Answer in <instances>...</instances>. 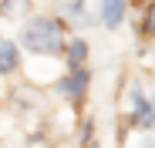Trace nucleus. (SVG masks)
<instances>
[{"instance_id":"1","label":"nucleus","mask_w":155,"mask_h":148,"mask_svg":"<svg viewBox=\"0 0 155 148\" xmlns=\"http://www.w3.org/2000/svg\"><path fill=\"white\" fill-rule=\"evenodd\" d=\"M24 44L31 47L34 54H61L64 51V27L58 20H31L24 27Z\"/></svg>"},{"instance_id":"2","label":"nucleus","mask_w":155,"mask_h":148,"mask_svg":"<svg viewBox=\"0 0 155 148\" xmlns=\"http://www.w3.org/2000/svg\"><path fill=\"white\" fill-rule=\"evenodd\" d=\"M84 88H88V71H81V67H78L71 78H64V81H61V91L68 94V101H74V105L84 98Z\"/></svg>"},{"instance_id":"3","label":"nucleus","mask_w":155,"mask_h":148,"mask_svg":"<svg viewBox=\"0 0 155 148\" xmlns=\"http://www.w3.org/2000/svg\"><path fill=\"white\" fill-rule=\"evenodd\" d=\"M125 17V0H105V24L108 27H118Z\"/></svg>"},{"instance_id":"4","label":"nucleus","mask_w":155,"mask_h":148,"mask_svg":"<svg viewBox=\"0 0 155 148\" xmlns=\"http://www.w3.org/2000/svg\"><path fill=\"white\" fill-rule=\"evenodd\" d=\"M135 125L138 128H152V105L142 94H135Z\"/></svg>"},{"instance_id":"5","label":"nucleus","mask_w":155,"mask_h":148,"mask_svg":"<svg viewBox=\"0 0 155 148\" xmlns=\"http://www.w3.org/2000/svg\"><path fill=\"white\" fill-rule=\"evenodd\" d=\"M17 67V47L7 44V40H0V74H7Z\"/></svg>"},{"instance_id":"6","label":"nucleus","mask_w":155,"mask_h":148,"mask_svg":"<svg viewBox=\"0 0 155 148\" xmlns=\"http://www.w3.org/2000/svg\"><path fill=\"white\" fill-rule=\"evenodd\" d=\"M84 54H88V44H84V40H74V44L68 47V57H71V64H74V67H81Z\"/></svg>"},{"instance_id":"7","label":"nucleus","mask_w":155,"mask_h":148,"mask_svg":"<svg viewBox=\"0 0 155 148\" xmlns=\"http://www.w3.org/2000/svg\"><path fill=\"white\" fill-rule=\"evenodd\" d=\"M27 10V0H10V4H4V14L14 17V14H24Z\"/></svg>"}]
</instances>
